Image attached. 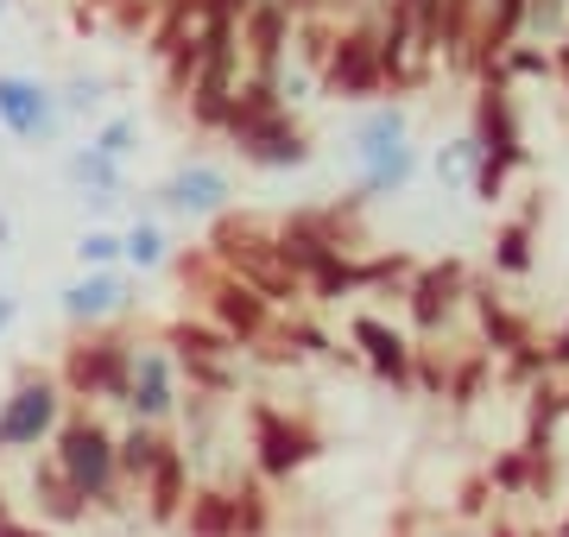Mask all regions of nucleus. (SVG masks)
<instances>
[{
  "mask_svg": "<svg viewBox=\"0 0 569 537\" xmlns=\"http://www.w3.org/2000/svg\"><path fill=\"white\" fill-rule=\"evenodd\" d=\"M475 171H481V152H475L468 133L437 152V184H443V190H475Z\"/></svg>",
  "mask_w": 569,
  "mask_h": 537,
  "instance_id": "c85d7f7f",
  "label": "nucleus"
},
{
  "mask_svg": "<svg viewBox=\"0 0 569 537\" xmlns=\"http://www.w3.org/2000/svg\"><path fill=\"white\" fill-rule=\"evenodd\" d=\"M569 26V0H526V39L531 44H557Z\"/></svg>",
  "mask_w": 569,
  "mask_h": 537,
  "instance_id": "7c9ffc66",
  "label": "nucleus"
},
{
  "mask_svg": "<svg viewBox=\"0 0 569 537\" xmlns=\"http://www.w3.org/2000/svg\"><path fill=\"white\" fill-rule=\"evenodd\" d=\"M317 455H323V436L310 430L298 412H284L272 398H247V462H253V475L266 487L298 480Z\"/></svg>",
  "mask_w": 569,
  "mask_h": 537,
  "instance_id": "39448f33",
  "label": "nucleus"
},
{
  "mask_svg": "<svg viewBox=\"0 0 569 537\" xmlns=\"http://www.w3.org/2000/svg\"><path fill=\"white\" fill-rule=\"evenodd\" d=\"M164 443H171V430H152V424H127V430H114V462H121L127 499L140 494V480L152 475V462H159Z\"/></svg>",
  "mask_w": 569,
  "mask_h": 537,
  "instance_id": "b1692460",
  "label": "nucleus"
},
{
  "mask_svg": "<svg viewBox=\"0 0 569 537\" xmlns=\"http://www.w3.org/2000/svg\"><path fill=\"white\" fill-rule=\"evenodd\" d=\"M373 13L348 20L336 32V44H329L323 70H317V89H323L329 102H373V95H387V83H380V51H373Z\"/></svg>",
  "mask_w": 569,
  "mask_h": 537,
  "instance_id": "9d476101",
  "label": "nucleus"
},
{
  "mask_svg": "<svg viewBox=\"0 0 569 537\" xmlns=\"http://www.w3.org/2000/svg\"><path fill=\"white\" fill-rule=\"evenodd\" d=\"M411 323V342H437V335L468 311V266L462 260H430V266L411 272V285L399 291Z\"/></svg>",
  "mask_w": 569,
  "mask_h": 537,
  "instance_id": "9b49d317",
  "label": "nucleus"
},
{
  "mask_svg": "<svg viewBox=\"0 0 569 537\" xmlns=\"http://www.w3.org/2000/svg\"><path fill=\"white\" fill-rule=\"evenodd\" d=\"M488 537H531V531H526V525H512V518L493 513V518H488Z\"/></svg>",
  "mask_w": 569,
  "mask_h": 537,
  "instance_id": "c9c22d12",
  "label": "nucleus"
},
{
  "mask_svg": "<svg viewBox=\"0 0 569 537\" xmlns=\"http://www.w3.org/2000/svg\"><path fill=\"white\" fill-rule=\"evenodd\" d=\"M63 108H58V89H44L39 77L26 70H0V133L20 145H44L58 133Z\"/></svg>",
  "mask_w": 569,
  "mask_h": 537,
  "instance_id": "ddd939ff",
  "label": "nucleus"
},
{
  "mask_svg": "<svg viewBox=\"0 0 569 537\" xmlns=\"http://www.w3.org/2000/svg\"><path fill=\"white\" fill-rule=\"evenodd\" d=\"M58 108L63 114H96V108H102V77H70V83L58 89Z\"/></svg>",
  "mask_w": 569,
  "mask_h": 537,
  "instance_id": "473e14b6",
  "label": "nucleus"
},
{
  "mask_svg": "<svg viewBox=\"0 0 569 537\" xmlns=\"http://www.w3.org/2000/svg\"><path fill=\"white\" fill-rule=\"evenodd\" d=\"M51 462H58V475L82 494V506H89V513H108V518L127 513L121 462H114V430H108L89 405L63 412L58 436H51Z\"/></svg>",
  "mask_w": 569,
  "mask_h": 537,
  "instance_id": "7ed1b4c3",
  "label": "nucleus"
},
{
  "mask_svg": "<svg viewBox=\"0 0 569 537\" xmlns=\"http://www.w3.org/2000/svg\"><path fill=\"white\" fill-rule=\"evenodd\" d=\"M58 311L70 330H108L114 316L133 311V272L108 266V272H82L77 285L58 291Z\"/></svg>",
  "mask_w": 569,
  "mask_h": 537,
  "instance_id": "dca6fc26",
  "label": "nucleus"
},
{
  "mask_svg": "<svg viewBox=\"0 0 569 537\" xmlns=\"http://www.w3.org/2000/svg\"><path fill=\"white\" fill-rule=\"evenodd\" d=\"M493 487V499H526L531 494V455L512 443V449H493V462L481 468Z\"/></svg>",
  "mask_w": 569,
  "mask_h": 537,
  "instance_id": "cd10ccee",
  "label": "nucleus"
},
{
  "mask_svg": "<svg viewBox=\"0 0 569 537\" xmlns=\"http://www.w3.org/2000/svg\"><path fill=\"white\" fill-rule=\"evenodd\" d=\"M159 342L171 348L178 379L190 386V393H209V398H222V405H228V393L241 386V373H234L241 348H234L216 323H203V316H178V323H164Z\"/></svg>",
  "mask_w": 569,
  "mask_h": 537,
  "instance_id": "6e6552de",
  "label": "nucleus"
},
{
  "mask_svg": "<svg viewBox=\"0 0 569 537\" xmlns=\"http://www.w3.org/2000/svg\"><path fill=\"white\" fill-rule=\"evenodd\" d=\"M121 266L127 272H159L171 266V241H164V227L159 222H133L121 234Z\"/></svg>",
  "mask_w": 569,
  "mask_h": 537,
  "instance_id": "bb28decb",
  "label": "nucleus"
},
{
  "mask_svg": "<svg viewBox=\"0 0 569 537\" xmlns=\"http://www.w3.org/2000/svg\"><path fill=\"white\" fill-rule=\"evenodd\" d=\"M557 83L569 89V51H557Z\"/></svg>",
  "mask_w": 569,
  "mask_h": 537,
  "instance_id": "4c0bfd02",
  "label": "nucleus"
},
{
  "mask_svg": "<svg viewBox=\"0 0 569 537\" xmlns=\"http://www.w3.org/2000/svg\"><path fill=\"white\" fill-rule=\"evenodd\" d=\"M7 518H13V499H7V487H0V525H7Z\"/></svg>",
  "mask_w": 569,
  "mask_h": 537,
  "instance_id": "58836bf2",
  "label": "nucleus"
},
{
  "mask_svg": "<svg viewBox=\"0 0 569 537\" xmlns=\"http://www.w3.org/2000/svg\"><path fill=\"white\" fill-rule=\"evenodd\" d=\"M89 145H96L102 159H114V165H127L133 145H140V121H133V114H108V121L89 133Z\"/></svg>",
  "mask_w": 569,
  "mask_h": 537,
  "instance_id": "c756f323",
  "label": "nucleus"
},
{
  "mask_svg": "<svg viewBox=\"0 0 569 537\" xmlns=\"http://www.w3.org/2000/svg\"><path fill=\"white\" fill-rule=\"evenodd\" d=\"M178 525H183V537H241V525H234V494H228L222 480H197Z\"/></svg>",
  "mask_w": 569,
  "mask_h": 537,
  "instance_id": "5701e85b",
  "label": "nucleus"
},
{
  "mask_svg": "<svg viewBox=\"0 0 569 537\" xmlns=\"http://www.w3.org/2000/svg\"><path fill=\"white\" fill-rule=\"evenodd\" d=\"M550 537H569V506L557 513V531H550Z\"/></svg>",
  "mask_w": 569,
  "mask_h": 537,
  "instance_id": "ea45409f",
  "label": "nucleus"
},
{
  "mask_svg": "<svg viewBox=\"0 0 569 537\" xmlns=\"http://www.w3.org/2000/svg\"><path fill=\"white\" fill-rule=\"evenodd\" d=\"M0 7H7V0H0Z\"/></svg>",
  "mask_w": 569,
  "mask_h": 537,
  "instance_id": "79ce46f5",
  "label": "nucleus"
},
{
  "mask_svg": "<svg viewBox=\"0 0 569 537\" xmlns=\"http://www.w3.org/2000/svg\"><path fill=\"white\" fill-rule=\"evenodd\" d=\"M0 537H58V531H51V525H26V518H7Z\"/></svg>",
  "mask_w": 569,
  "mask_h": 537,
  "instance_id": "f704fd0d",
  "label": "nucleus"
},
{
  "mask_svg": "<svg viewBox=\"0 0 569 537\" xmlns=\"http://www.w3.org/2000/svg\"><path fill=\"white\" fill-rule=\"evenodd\" d=\"M63 178L82 190V203H96V209H114L121 203V190H127V165L102 159L96 145H77V152L63 159Z\"/></svg>",
  "mask_w": 569,
  "mask_h": 537,
  "instance_id": "4be33fe9",
  "label": "nucleus"
},
{
  "mask_svg": "<svg viewBox=\"0 0 569 537\" xmlns=\"http://www.w3.org/2000/svg\"><path fill=\"white\" fill-rule=\"evenodd\" d=\"M77 260H82V272L121 266V234H114V227H89V234L77 241Z\"/></svg>",
  "mask_w": 569,
  "mask_h": 537,
  "instance_id": "2f4dec72",
  "label": "nucleus"
},
{
  "mask_svg": "<svg viewBox=\"0 0 569 537\" xmlns=\"http://www.w3.org/2000/svg\"><path fill=\"white\" fill-rule=\"evenodd\" d=\"M203 253L216 260L222 272H234L241 285H253L272 304V311H305V278L279 260V234H272V222L266 215H247V209H222L216 222H209V241Z\"/></svg>",
  "mask_w": 569,
  "mask_h": 537,
  "instance_id": "f257e3e1",
  "label": "nucleus"
},
{
  "mask_svg": "<svg viewBox=\"0 0 569 537\" xmlns=\"http://www.w3.org/2000/svg\"><path fill=\"white\" fill-rule=\"evenodd\" d=\"M468 140L481 152V171H475V203H500L507 184L531 165V145H526V114H519V89L500 83V77H475V126Z\"/></svg>",
  "mask_w": 569,
  "mask_h": 537,
  "instance_id": "f03ea898",
  "label": "nucleus"
},
{
  "mask_svg": "<svg viewBox=\"0 0 569 537\" xmlns=\"http://www.w3.org/2000/svg\"><path fill=\"white\" fill-rule=\"evenodd\" d=\"M456 518H493V487H488V475H475L456 494Z\"/></svg>",
  "mask_w": 569,
  "mask_h": 537,
  "instance_id": "72a5a7b5",
  "label": "nucleus"
},
{
  "mask_svg": "<svg viewBox=\"0 0 569 537\" xmlns=\"http://www.w3.org/2000/svg\"><path fill=\"white\" fill-rule=\"evenodd\" d=\"M488 77H500V83H557V51L550 44H531V39H519V44H507L500 58H493V70Z\"/></svg>",
  "mask_w": 569,
  "mask_h": 537,
  "instance_id": "393cba45",
  "label": "nucleus"
},
{
  "mask_svg": "<svg viewBox=\"0 0 569 537\" xmlns=\"http://www.w3.org/2000/svg\"><path fill=\"white\" fill-rule=\"evenodd\" d=\"M234 152H241L247 165H260V171H298V165H310V133L298 126V114L291 108H279V114H266V121H247V126H234V133H222Z\"/></svg>",
  "mask_w": 569,
  "mask_h": 537,
  "instance_id": "4468645a",
  "label": "nucleus"
},
{
  "mask_svg": "<svg viewBox=\"0 0 569 537\" xmlns=\"http://www.w3.org/2000/svg\"><path fill=\"white\" fill-rule=\"evenodd\" d=\"M178 405H183V379H178L171 348H164V342H133V361H127V393H121L127 424L171 430V424H178Z\"/></svg>",
  "mask_w": 569,
  "mask_h": 537,
  "instance_id": "1a4fd4ad",
  "label": "nucleus"
},
{
  "mask_svg": "<svg viewBox=\"0 0 569 537\" xmlns=\"http://www.w3.org/2000/svg\"><path fill=\"white\" fill-rule=\"evenodd\" d=\"M159 209H171V215H190V222H216L228 203H234V184H228L222 165H209V159H190V165H178L171 178H164L159 190Z\"/></svg>",
  "mask_w": 569,
  "mask_h": 537,
  "instance_id": "f3484780",
  "label": "nucleus"
},
{
  "mask_svg": "<svg viewBox=\"0 0 569 537\" xmlns=\"http://www.w3.org/2000/svg\"><path fill=\"white\" fill-rule=\"evenodd\" d=\"M228 494H234V525H241V537H272V487L253 468L228 480Z\"/></svg>",
  "mask_w": 569,
  "mask_h": 537,
  "instance_id": "a878e982",
  "label": "nucleus"
},
{
  "mask_svg": "<svg viewBox=\"0 0 569 537\" xmlns=\"http://www.w3.org/2000/svg\"><path fill=\"white\" fill-rule=\"evenodd\" d=\"M348 348H355V361H361V373L373 379V386H392V393H418V386H411V361H418V342H411V330H399L392 316L355 311V316H348Z\"/></svg>",
  "mask_w": 569,
  "mask_h": 537,
  "instance_id": "f8f14e48",
  "label": "nucleus"
},
{
  "mask_svg": "<svg viewBox=\"0 0 569 537\" xmlns=\"http://www.w3.org/2000/svg\"><path fill=\"white\" fill-rule=\"evenodd\" d=\"M291 26H298V20L284 13V0H253L241 20H234L247 77H272V83H279L284 63H291Z\"/></svg>",
  "mask_w": 569,
  "mask_h": 537,
  "instance_id": "2eb2a0df",
  "label": "nucleus"
},
{
  "mask_svg": "<svg viewBox=\"0 0 569 537\" xmlns=\"http://www.w3.org/2000/svg\"><path fill=\"white\" fill-rule=\"evenodd\" d=\"M7 241H13V222H7V215H0V247H7Z\"/></svg>",
  "mask_w": 569,
  "mask_h": 537,
  "instance_id": "a19ab883",
  "label": "nucleus"
},
{
  "mask_svg": "<svg viewBox=\"0 0 569 537\" xmlns=\"http://www.w3.org/2000/svg\"><path fill=\"white\" fill-rule=\"evenodd\" d=\"M32 506H39V525H51V531H70V525H82V518H89L82 494L58 475V462H51V455H44V462H32Z\"/></svg>",
  "mask_w": 569,
  "mask_h": 537,
  "instance_id": "412c9836",
  "label": "nucleus"
},
{
  "mask_svg": "<svg viewBox=\"0 0 569 537\" xmlns=\"http://www.w3.org/2000/svg\"><path fill=\"white\" fill-rule=\"evenodd\" d=\"M468 311H475L481 348H488L493 361H507V354H519V348H531V342H538V335H531V323L512 311L507 297H500V285H493V278H468Z\"/></svg>",
  "mask_w": 569,
  "mask_h": 537,
  "instance_id": "6ab92c4d",
  "label": "nucleus"
},
{
  "mask_svg": "<svg viewBox=\"0 0 569 537\" xmlns=\"http://www.w3.org/2000/svg\"><path fill=\"white\" fill-rule=\"evenodd\" d=\"M70 398H63L58 373H39V367H20V379L7 386L0 398V455H32L58 436Z\"/></svg>",
  "mask_w": 569,
  "mask_h": 537,
  "instance_id": "0eeeda50",
  "label": "nucleus"
},
{
  "mask_svg": "<svg viewBox=\"0 0 569 537\" xmlns=\"http://www.w3.org/2000/svg\"><path fill=\"white\" fill-rule=\"evenodd\" d=\"M538 215H545V196H526L519 215H507L493 227L488 278H531V266H538Z\"/></svg>",
  "mask_w": 569,
  "mask_h": 537,
  "instance_id": "aec40b11",
  "label": "nucleus"
},
{
  "mask_svg": "<svg viewBox=\"0 0 569 537\" xmlns=\"http://www.w3.org/2000/svg\"><path fill=\"white\" fill-rule=\"evenodd\" d=\"M13 316H20V304H13V297H7V291H0V335L13 330Z\"/></svg>",
  "mask_w": 569,
  "mask_h": 537,
  "instance_id": "e433bc0d",
  "label": "nucleus"
},
{
  "mask_svg": "<svg viewBox=\"0 0 569 537\" xmlns=\"http://www.w3.org/2000/svg\"><path fill=\"white\" fill-rule=\"evenodd\" d=\"M190 487H197V475H190V455H183V443L171 436L159 449V462H152V475L140 480V513H146V525H159V531H171L183 518V506H190Z\"/></svg>",
  "mask_w": 569,
  "mask_h": 537,
  "instance_id": "a211bd4d",
  "label": "nucleus"
},
{
  "mask_svg": "<svg viewBox=\"0 0 569 537\" xmlns=\"http://www.w3.org/2000/svg\"><path fill=\"white\" fill-rule=\"evenodd\" d=\"M133 342H140V335L114 330V323H108V330H77L70 348H63V361H58L63 398H77V405H121Z\"/></svg>",
  "mask_w": 569,
  "mask_h": 537,
  "instance_id": "423d86ee",
  "label": "nucleus"
},
{
  "mask_svg": "<svg viewBox=\"0 0 569 537\" xmlns=\"http://www.w3.org/2000/svg\"><path fill=\"white\" fill-rule=\"evenodd\" d=\"M348 152H355V203H380V196H406L411 178H418V145H411V114L399 102H373L348 133Z\"/></svg>",
  "mask_w": 569,
  "mask_h": 537,
  "instance_id": "20e7f679",
  "label": "nucleus"
}]
</instances>
